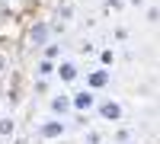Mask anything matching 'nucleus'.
<instances>
[{
	"label": "nucleus",
	"instance_id": "obj_1",
	"mask_svg": "<svg viewBox=\"0 0 160 144\" xmlns=\"http://www.w3.org/2000/svg\"><path fill=\"white\" fill-rule=\"evenodd\" d=\"M64 132H68V122H64L61 115H48V119L38 122V128H35V135L42 141H61Z\"/></svg>",
	"mask_w": 160,
	"mask_h": 144
},
{
	"label": "nucleus",
	"instance_id": "obj_2",
	"mask_svg": "<svg viewBox=\"0 0 160 144\" xmlns=\"http://www.w3.org/2000/svg\"><path fill=\"white\" fill-rule=\"evenodd\" d=\"M71 99H74V112H93V109H96V102H99L96 90H90V87L74 90V93H71Z\"/></svg>",
	"mask_w": 160,
	"mask_h": 144
},
{
	"label": "nucleus",
	"instance_id": "obj_3",
	"mask_svg": "<svg viewBox=\"0 0 160 144\" xmlns=\"http://www.w3.org/2000/svg\"><path fill=\"white\" fill-rule=\"evenodd\" d=\"M96 115H99L102 122H122L125 109H122V102H118V99H99V102H96Z\"/></svg>",
	"mask_w": 160,
	"mask_h": 144
},
{
	"label": "nucleus",
	"instance_id": "obj_4",
	"mask_svg": "<svg viewBox=\"0 0 160 144\" xmlns=\"http://www.w3.org/2000/svg\"><path fill=\"white\" fill-rule=\"evenodd\" d=\"M48 112L51 115H61V119H68V115L74 112V99H71V93H55L48 99Z\"/></svg>",
	"mask_w": 160,
	"mask_h": 144
},
{
	"label": "nucleus",
	"instance_id": "obj_5",
	"mask_svg": "<svg viewBox=\"0 0 160 144\" xmlns=\"http://www.w3.org/2000/svg\"><path fill=\"white\" fill-rule=\"evenodd\" d=\"M109 83H112V71H106V67L87 71V87H90V90H96V93H99V90H106Z\"/></svg>",
	"mask_w": 160,
	"mask_h": 144
},
{
	"label": "nucleus",
	"instance_id": "obj_6",
	"mask_svg": "<svg viewBox=\"0 0 160 144\" xmlns=\"http://www.w3.org/2000/svg\"><path fill=\"white\" fill-rule=\"evenodd\" d=\"M58 80L61 83H77V77H80V67H77V61H71V58H61L58 61Z\"/></svg>",
	"mask_w": 160,
	"mask_h": 144
},
{
	"label": "nucleus",
	"instance_id": "obj_7",
	"mask_svg": "<svg viewBox=\"0 0 160 144\" xmlns=\"http://www.w3.org/2000/svg\"><path fill=\"white\" fill-rule=\"evenodd\" d=\"M48 35H51V26H48V22H38L35 29H32V45L45 48V45H48Z\"/></svg>",
	"mask_w": 160,
	"mask_h": 144
},
{
	"label": "nucleus",
	"instance_id": "obj_8",
	"mask_svg": "<svg viewBox=\"0 0 160 144\" xmlns=\"http://www.w3.org/2000/svg\"><path fill=\"white\" fill-rule=\"evenodd\" d=\"M58 74V61H51V58H42L35 64V77H55Z\"/></svg>",
	"mask_w": 160,
	"mask_h": 144
},
{
	"label": "nucleus",
	"instance_id": "obj_9",
	"mask_svg": "<svg viewBox=\"0 0 160 144\" xmlns=\"http://www.w3.org/2000/svg\"><path fill=\"white\" fill-rule=\"evenodd\" d=\"M58 55H61V45H58V42H48V45L42 48V58H51V61H61Z\"/></svg>",
	"mask_w": 160,
	"mask_h": 144
},
{
	"label": "nucleus",
	"instance_id": "obj_10",
	"mask_svg": "<svg viewBox=\"0 0 160 144\" xmlns=\"http://www.w3.org/2000/svg\"><path fill=\"white\" fill-rule=\"evenodd\" d=\"M83 144H102V132H93V128H83Z\"/></svg>",
	"mask_w": 160,
	"mask_h": 144
},
{
	"label": "nucleus",
	"instance_id": "obj_11",
	"mask_svg": "<svg viewBox=\"0 0 160 144\" xmlns=\"http://www.w3.org/2000/svg\"><path fill=\"white\" fill-rule=\"evenodd\" d=\"M13 132H16V122H13V119H7V115H3V119H0V135H3V138H10Z\"/></svg>",
	"mask_w": 160,
	"mask_h": 144
},
{
	"label": "nucleus",
	"instance_id": "obj_12",
	"mask_svg": "<svg viewBox=\"0 0 160 144\" xmlns=\"http://www.w3.org/2000/svg\"><path fill=\"white\" fill-rule=\"evenodd\" d=\"M99 61H102V67L115 64V51H112V48H102V51H99Z\"/></svg>",
	"mask_w": 160,
	"mask_h": 144
},
{
	"label": "nucleus",
	"instance_id": "obj_13",
	"mask_svg": "<svg viewBox=\"0 0 160 144\" xmlns=\"http://www.w3.org/2000/svg\"><path fill=\"white\" fill-rule=\"evenodd\" d=\"M74 125H77V128H90V125H93V122H90V112H77V115H74Z\"/></svg>",
	"mask_w": 160,
	"mask_h": 144
},
{
	"label": "nucleus",
	"instance_id": "obj_14",
	"mask_svg": "<svg viewBox=\"0 0 160 144\" xmlns=\"http://www.w3.org/2000/svg\"><path fill=\"white\" fill-rule=\"evenodd\" d=\"M144 19H148V22H160V7H148V10H144Z\"/></svg>",
	"mask_w": 160,
	"mask_h": 144
},
{
	"label": "nucleus",
	"instance_id": "obj_15",
	"mask_svg": "<svg viewBox=\"0 0 160 144\" xmlns=\"http://www.w3.org/2000/svg\"><path fill=\"white\" fill-rule=\"evenodd\" d=\"M93 51H96V45H93V42H90V38H87V42H83V45H80V55H93Z\"/></svg>",
	"mask_w": 160,
	"mask_h": 144
},
{
	"label": "nucleus",
	"instance_id": "obj_16",
	"mask_svg": "<svg viewBox=\"0 0 160 144\" xmlns=\"http://www.w3.org/2000/svg\"><path fill=\"white\" fill-rule=\"evenodd\" d=\"M106 10H122V0H106Z\"/></svg>",
	"mask_w": 160,
	"mask_h": 144
},
{
	"label": "nucleus",
	"instance_id": "obj_17",
	"mask_svg": "<svg viewBox=\"0 0 160 144\" xmlns=\"http://www.w3.org/2000/svg\"><path fill=\"white\" fill-rule=\"evenodd\" d=\"M144 3H148V0H128V7H135V10H141Z\"/></svg>",
	"mask_w": 160,
	"mask_h": 144
}]
</instances>
